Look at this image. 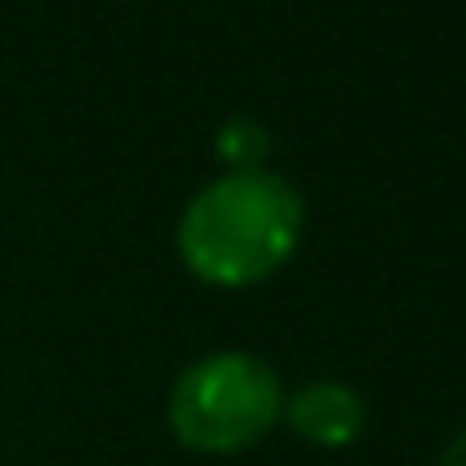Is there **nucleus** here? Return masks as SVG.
<instances>
[{"mask_svg": "<svg viewBox=\"0 0 466 466\" xmlns=\"http://www.w3.org/2000/svg\"><path fill=\"white\" fill-rule=\"evenodd\" d=\"M286 386L256 351H211L176 376L166 396V426L186 451L236 456L276 431Z\"/></svg>", "mask_w": 466, "mask_h": 466, "instance_id": "2", "label": "nucleus"}, {"mask_svg": "<svg viewBox=\"0 0 466 466\" xmlns=\"http://www.w3.org/2000/svg\"><path fill=\"white\" fill-rule=\"evenodd\" d=\"M306 231V201L271 166L221 171L186 201L176 221L181 266L206 286L241 291L276 276Z\"/></svg>", "mask_w": 466, "mask_h": 466, "instance_id": "1", "label": "nucleus"}, {"mask_svg": "<svg viewBox=\"0 0 466 466\" xmlns=\"http://www.w3.org/2000/svg\"><path fill=\"white\" fill-rule=\"evenodd\" d=\"M266 151H271V136H266V126L246 121V116L226 121L221 141H216V156L226 161V171H256V166H266Z\"/></svg>", "mask_w": 466, "mask_h": 466, "instance_id": "4", "label": "nucleus"}, {"mask_svg": "<svg viewBox=\"0 0 466 466\" xmlns=\"http://www.w3.org/2000/svg\"><path fill=\"white\" fill-rule=\"evenodd\" d=\"M281 421L291 426L301 441L336 451V446H351L356 436L366 431V401H361V391L346 386V381H306L286 396Z\"/></svg>", "mask_w": 466, "mask_h": 466, "instance_id": "3", "label": "nucleus"}, {"mask_svg": "<svg viewBox=\"0 0 466 466\" xmlns=\"http://www.w3.org/2000/svg\"><path fill=\"white\" fill-rule=\"evenodd\" d=\"M441 466H466V426L446 441V451H441Z\"/></svg>", "mask_w": 466, "mask_h": 466, "instance_id": "5", "label": "nucleus"}]
</instances>
